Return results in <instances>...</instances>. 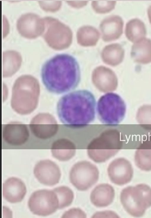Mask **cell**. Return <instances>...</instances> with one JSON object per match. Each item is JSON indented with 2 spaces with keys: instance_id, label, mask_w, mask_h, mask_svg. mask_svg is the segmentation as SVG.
<instances>
[{
  "instance_id": "ba28073f",
  "label": "cell",
  "mask_w": 151,
  "mask_h": 218,
  "mask_svg": "<svg viewBox=\"0 0 151 218\" xmlns=\"http://www.w3.org/2000/svg\"><path fill=\"white\" fill-rule=\"evenodd\" d=\"M34 173L40 183L48 186L58 183L61 176L58 166L49 160H42L37 163L35 166Z\"/></svg>"
},
{
  "instance_id": "7a4b0ae2",
  "label": "cell",
  "mask_w": 151,
  "mask_h": 218,
  "mask_svg": "<svg viewBox=\"0 0 151 218\" xmlns=\"http://www.w3.org/2000/svg\"><path fill=\"white\" fill-rule=\"evenodd\" d=\"M96 103L94 95L88 90H78L69 93L61 97L58 102L59 118L68 127L84 126L95 118Z\"/></svg>"
},
{
  "instance_id": "8fae6325",
  "label": "cell",
  "mask_w": 151,
  "mask_h": 218,
  "mask_svg": "<svg viewBox=\"0 0 151 218\" xmlns=\"http://www.w3.org/2000/svg\"><path fill=\"white\" fill-rule=\"evenodd\" d=\"M26 193V188L24 184L19 178L14 177L9 178L3 184V196L10 203L21 202Z\"/></svg>"
},
{
  "instance_id": "cb8c5ba5",
  "label": "cell",
  "mask_w": 151,
  "mask_h": 218,
  "mask_svg": "<svg viewBox=\"0 0 151 218\" xmlns=\"http://www.w3.org/2000/svg\"><path fill=\"white\" fill-rule=\"evenodd\" d=\"M147 14L150 22L151 24V5L148 8Z\"/></svg>"
},
{
  "instance_id": "3957f363",
  "label": "cell",
  "mask_w": 151,
  "mask_h": 218,
  "mask_svg": "<svg viewBox=\"0 0 151 218\" xmlns=\"http://www.w3.org/2000/svg\"><path fill=\"white\" fill-rule=\"evenodd\" d=\"M126 108L125 103L119 95L113 92L107 93L98 101V117L104 124L116 125L124 118Z\"/></svg>"
},
{
  "instance_id": "d6986e66",
  "label": "cell",
  "mask_w": 151,
  "mask_h": 218,
  "mask_svg": "<svg viewBox=\"0 0 151 218\" xmlns=\"http://www.w3.org/2000/svg\"><path fill=\"white\" fill-rule=\"evenodd\" d=\"M53 190L56 194L58 199L59 209H63L70 205L73 200L74 195L70 188L65 186H61Z\"/></svg>"
},
{
  "instance_id": "2e32d148",
  "label": "cell",
  "mask_w": 151,
  "mask_h": 218,
  "mask_svg": "<svg viewBox=\"0 0 151 218\" xmlns=\"http://www.w3.org/2000/svg\"><path fill=\"white\" fill-rule=\"evenodd\" d=\"M69 141L63 138L59 139L53 142L51 151L53 156L60 161H67L71 159L75 153L74 147H69Z\"/></svg>"
},
{
  "instance_id": "9a60e30c",
  "label": "cell",
  "mask_w": 151,
  "mask_h": 218,
  "mask_svg": "<svg viewBox=\"0 0 151 218\" xmlns=\"http://www.w3.org/2000/svg\"><path fill=\"white\" fill-rule=\"evenodd\" d=\"M135 161L136 165L141 169L151 170V136L143 141L137 148Z\"/></svg>"
},
{
  "instance_id": "5b68a950",
  "label": "cell",
  "mask_w": 151,
  "mask_h": 218,
  "mask_svg": "<svg viewBox=\"0 0 151 218\" xmlns=\"http://www.w3.org/2000/svg\"><path fill=\"white\" fill-rule=\"evenodd\" d=\"M99 172L97 167L91 162L83 161L77 162L72 168L70 173L71 183L77 189L87 190L98 180Z\"/></svg>"
},
{
  "instance_id": "9c48e42d",
  "label": "cell",
  "mask_w": 151,
  "mask_h": 218,
  "mask_svg": "<svg viewBox=\"0 0 151 218\" xmlns=\"http://www.w3.org/2000/svg\"><path fill=\"white\" fill-rule=\"evenodd\" d=\"M107 171L111 181L119 185L129 182L133 174L130 163L123 158H118L112 161L109 166Z\"/></svg>"
},
{
  "instance_id": "6da1fadb",
  "label": "cell",
  "mask_w": 151,
  "mask_h": 218,
  "mask_svg": "<svg viewBox=\"0 0 151 218\" xmlns=\"http://www.w3.org/2000/svg\"><path fill=\"white\" fill-rule=\"evenodd\" d=\"M41 75L46 89L56 94L75 89L81 80L78 62L74 57L67 54H57L47 61L42 67Z\"/></svg>"
},
{
  "instance_id": "7c38bea8",
  "label": "cell",
  "mask_w": 151,
  "mask_h": 218,
  "mask_svg": "<svg viewBox=\"0 0 151 218\" xmlns=\"http://www.w3.org/2000/svg\"><path fill=\"white\" fill-rule=\"evenodd\" d=\"M123 25L122 19L119 16H111L104 19L100 26L103 40L109 42L119 38L122 33Z\"/></svg>"
},
{
  "instance_id": "52a82bcc",
  "label": "cell",
  "mask_w": 151,
  "mask_h": 218,
  "mask_svg": "<svg viewBox=\"0 0 151 218\" xmlns=\"http://www.w3.org/2000/svg\"><path fill=\"white\" fill-rule=\"evenodd\" d=\"M30 130L34 135L41 139H49L57 131L58 125L54 117L49 113H40L31 120Z\"/></svg>"
},
{
  "instance_id": "7402d4cb",
  "label": "cell",
  "mask_w": 151,
  "mask_h": 218,
  "mask_svg": "<svg viewBox=\"0 0 151 218\" xmlns=\"http://www.w3.org/2000/svg\"><path fill=\"white\" fill-rule=\"evenodd\" d=\"M86 217L85 213L78 208L70 209L65 212L62 216L64 218H86Z\"/></svg>"
},
{
  "instance_id": "603a6c76",
  "label": "cell",
  "mask_w": 151,
  "mask_h": 218,
  "mask_svg": "<svg viewBox=\"0 0 151 218\" xmlns=\"http://www.w3.org/2000/svg\"><path fill=\"white\" fill-rule=\"evenodd\" d=\"M108 215L109 217H117L116 214L111 211H105L104 212L96 213L93 217H105V216Z\"/></svg>"
},
{
  "instance_id": "ffe728a7",
  "label": "cell",
  "mask_w": 151,
  "mask_h": 218,
  "mask_svg": "<svg viewBox=\"0 0 151 218\" xmlns=\"http://www.w3.org/2000/svg\"><path fill=\"white\" fill-rule=\"evenodd\" d=\"M136 119L142 127L151 130V105H144L140 107L137 111Z\"/></svg>"
},
{
  "instance_id": "277c9868",
  "label": "cell",
  "mask_w": 151,
  "mask_h": 218,
  "mask_svg": "<svg viewBox=\"0 0 151 218\" xmlns=\"http://www.w3.org/2000/svg\"><path fill=\"white\" fill-rule=\"evenodd\" d=\"M120 200L129 213L135 217L141 216L151 206V189L143 184L127 187L121 192Z\"/></svg>"
},
{
  "instance_id": "ac0fdd59",
  "label": "cell",
  "mask_w": 151,
  "mask_h": 218,
  "mask_svg": "<svg viewBox=\"0 0 151 218\" xmlns=\"http://www.w3.org/2000/svg\"><path fill=\"white\" fill-rule=\"evenodd\" d=\"M78 43L84 46L95 45L99 37L98 31L95 28L90 26L81 27L77 32Z\"/></svg>"
},
{
  "instance_id": "8992f818",
  "label": "cell",
  "mask_w": 151,
  "mask_h": 218,
  "mask_svg": "<svg viewBox=\"0 0 151 218\" xmlns=\"http://www.w3.org/2000/svg\"><path fill=\"white\" fill-rule=\"evenodd\" d=\"M28 206L34 214L47 216L53 213L58 209V200L53 190H40L31 195Z\"/></svg>"
},
{
  "instance_id": "5bb4252c",
  "label": "cell",
  "mask_w": 151,
  "mask_h": 218,
  "mask_svg": "<svg viewBox=\"0 0 151 218\" xmlns=\"http://www.w3.org/2000/svg\"><path fill=\"white\" fill-rule=\"evenodd\" d=\"M131 56L136 62L147 64L151 62V39L144 38L132 46Z\"/></svg>"
},
{
  "instance_id": "30bf717a",
  "label": "cell",
  "mask_w": 151,
  "mask_h": 218,
  "mask_svg": "<svg viewBox=\"0 0 151 218\" xmlns=\"http://www.w3.org/2000/svg\"><path fill=\"white\" fill-rule=\"evenodd\" d=\"M29 136L26 126L20 123L12 122L3 127V140L9 145L18 146L24 143Z\"/></svg>"
},
{
  "instance_id": "4fadbf2b",
  "label": "cell",
  "mask_w": 151,
  "mask_h": 218,
  "mask_svg": "<svg viewBox=\"0 0 151 218\" xmlns=\"http://www.w3.org/2000/svg\"><path fill=\"white\" fill-rule=\"evenodd\" d=\"M115 193L113 188L107 184H99L92 191L90 196L91 203L95 206L104 207L113 202Z\"/></svg>"
},
{
  "instance_id": "44dd1931",
  "label": "cell",
  "mask_w": 151,
  "mask_h": 218,
  "mask_svg": "<svg viewBox=\"0 0 151 218\" xmlns=\"http://www.w3.org/2000/svg\"><path fill=\"white\" fill-rule=\"evenodd\" d=\"M115 4V1H93L92 6L97 12L103 13L112 10Z\"/></svg>"
},
{
  "instance_id": "e0dca14e",
  "label": "cell",
  "mask_w": 151,
  "mask_h": 218,
  "mask_svg": "<svg viewBox=\"0 0 151 218\" xmlns=\"http://www.w3.org/2000/svg\"><path fill=\"white\" fill-rule=\"evenodd\" d=\"M125 34L129 40L134 43L137 42L145 38L146 35L145 24L138 19H132L126 24Z\"/></svg>"
}]
</instances>
